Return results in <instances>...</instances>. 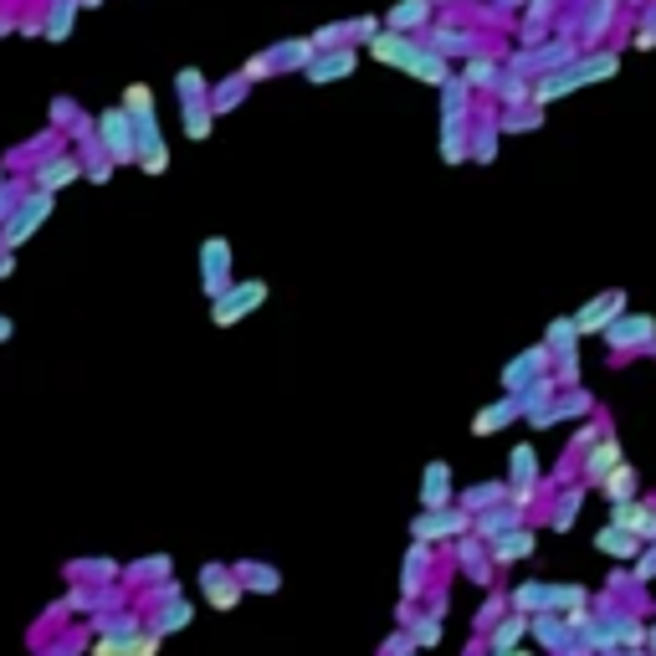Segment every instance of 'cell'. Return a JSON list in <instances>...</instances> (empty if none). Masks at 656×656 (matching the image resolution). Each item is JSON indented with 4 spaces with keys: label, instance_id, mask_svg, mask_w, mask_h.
<instances>
[{
    "label": "cell",
    "instance_id": "1",
    "mask_svg": "<svg viewBox=\"0 0 656 656\" xmlns=\"http://www.w3.org/2000/svg\"><path fill=\"white\" fill-rule=\"evenodd\" d=\"M370 51L380 57V62L410 72V77H421V83H431V87H446V83H452V72H446V57H437V51H431V41H405V36L385 32V36H374V41H370Z\"/></svg>",
    "mask_w": 656,
    "mask_h": 656
},
{
    "label": "cell",
    "instance_id": "2",
    "mask_svg": "<svg viewBox=\"0 0 656 656\" xmlns=\"http://www.w3.org/2000/svg\"><path fill=\"white\" fill-rule=\"evenodd\" d=\"M123 108H129V118H134V129H139V169L165 175V169H169V150H165L159 123H154V93H150V87H129V93H123Z\"/></svg>",
    "mask_w": 656,
    "mask_h": 656
},
{
    "label": "cell",
    "instance_id": "3",
    "mask_svg": "<svg viewBox=\"0 0 656 656\" xmlns=\"http://www.w3.org/2000/svg\"><path fill=\"white\" fill-rule=\"evenodd\" d=\"M616 72V57H585V62H574V68L554 72V77H544L539 87H534V103H549V98H564V93H574V87L595 83V77H610Z\"/></svg>",
    "mask_w": 656,
    "mask_h": 656
},
{
    "label": "cell",
    "instance_id": "4",
    "mask_svg": "<svg viewBox=\"0 0 656 656\" xmlns=\"http://www.w3.org/2000/svg\"><path fill=\"white\" fill-rule=\"evenodd\" d=\"M47 216H51V195H41V190H36L32 201H21V211H11L5 231H0V247H11V252H16L21 241H26V236H32Z\"/></svg>",
    "mask_w": 656,
    "mask_h": 656
},
{
    "label": "cell",
    "instance_id": "5",
    "mask_svg": "<svg viewBox=\"0 0 656 656\" xmlns=\"http://www.w3.org/2000/svg\"><path fill=\"white\" fill-rule=\"evenodd\" d=\"M267 303V283H236L226 298H216V308H211V319L226 329V323H236V319H247L252 308H262Z\"/></svg>",
    "mask_w": 656,
    "mask_h": 656
},
{
    "label": "cell",
    "instance_id": "6",
    "mask_svg": "<svg viewBox=\"0 0 656 656\" xmlns=\"http://www.w3.org/2000/svg\"><path fill=\"white\" fill-rule=\"evenodd\" d=\"M201 272H205V293H211V298H226V293H231V247H226L220 236H211L201 247Z\"/></svg>",
    "mask_w": 656,
    "mask_h": 656
},
{
    "label": "cell",
    "instance_id": "7",
    "mask_svg": "<svg viewBox=\"0 0 656 656\" xmlns=\"http://www.w3.org/2000/svg\"><path fill=\"white\" fill-rule=\"evenodd\" d=\"M103 139H108L114 159H134L139 129H134V118H129V108H108V114H103Z\"/></svg>",
    "mask_w": 656,
    "mask_h": 656
},
{
    "label": "cell",
    "instance_id": "8",
    "mask_svg": "<svg viewBox=\"0 0 656 656\" xmlns=\"http://www.w3.org/2000/svg\"><path fill=\"white\" fill-rule=\"evenodd\" d=\"M652 334H656V319L652 313H636V319H616L606 329V338H610V349H631V344H652Z\"/></svg>",
    "mask_w": 656,
    "mask_h": 656
},
{
    "label": "cell",
    "instance_id": "9",
    "mask_svg": "<svg viewBox=\"0 0 656 656\" xmlns=\"http://www.w3.org/2000/svg\"><path fill=\"white\" fill-rule=\"evenodd\" d=\"M616 313H621V293H610L600 303L580 308V313H574V329H580V334H606L610 323H616Z\"/></svg>",
    "mask_w": 656,
    "mask_h": 656
},
{
    "label": "cell",
    "instance_id": "10",
    "mask_svg": "<svg viewBox=\"0 0 656 656\" xmlns=\"http://www.w3.org/2000/svg\"><path fill=\"white\" fill-rule=\"evenodd\" d=\"M610 523L625 528V534H636V539H656V508H646V503H621Z\"/></svg>",
    "mask_w": 656,
    "mask_h": 656
},
{
    "label": "cell",
    "instance_id": "11",
    "mask_svg": "<svg viewBox=\"0 0 656 656\" xmlns=\"http://www.w3.org/2000/svg\"><path fill=\"white\" fill-rule=\"evenodd\" d=\"M467 528V518L462 513H446V508H437V513H426V518H416V539H452V534H462Z\"/></svg>",
    "mask_w": 656,
    "mask_h": 656
},
{
    "label": "cell",
    "instance_id": "12",
    "mask_svg": "<svg viewBox=\"0 0 656 656\" xmlns=\"http://www.w3.org/2000/svg\"><path fill=\"white\" fill-rule=\"evenodd\" d=\"M77 175H83V165L72 154H62V159H47V165L36 169V186H41V195H51L57 186H72Z\"/></svg>",
    "mask_w": 656,
    "mask_h": 656
},
{
    "label": "cell",
    "instance_id": "13",
    "mask_svg": "<svg viewBox=\"0 0 656 656\" xmlns=\"http://www.w3.org/2000/svg\"><path fill=\"white\" fill-rule=\"evenodd\" d=\"M344 72H354V51H323L308 62V83H334Z\"/></svg>",
    "mask_w": 656,
    "mask_h": 656
},
{
    "label": "cell",
    "instance_id": "14",
    "mask_svg": "<svg viewBox=\"0 0 656 656\" xmlns=\"http://www.w3.org/2000/svg\"><path fill=\"white\" fill-rule=\"evenodd\" d=\"M446 498H452V472H446V462H431V467H426V482H421V503L437 513Z\"/></svg>",
    "mask_w": 656,
    "mask_h": 656
},
{
    "label": "cell",
    "instance_id": "15",
    "mask_svg": "<svg viewBox=\"0 0 656 656\" xmlns=\"http://www.w3.org/2000/svg\"><path fill=\"white\" fill-rule=\"evenodd\" d=\"M201 580H205V589H211V606H216V610H231L236 600H241V585H236L231 574L220 580V570H216V564H211V570H205Z\"/></svg>",
    "mask_w": 656,
    "mask_h": 656
},
{
    "label": "cell",
    "instance_id": "16",
    "mask_svg": "<svg viewBox=\"0 0 656 656\" xmlns=\"http://www.w3.org/2000/svg\"><path fill=\"white\" fill-rule=\"evenodd\" d=\"M154 652H159V636H129V641L108 636L93 656H154Z\"/></svg>",
    "mask_w": 656,
    "mask_h": 656
},
{
    "label": "cell",
    "instance_id": "17",
    "mask_svg": "<svg viewBox=\"0 0 656 656\" xmlns=\"http://www.w3.org/2000/svg\"><path fill=\"white\" fill-rule=\"evenodd\" d=\"M600 549H606L610 559H636V549H641V539L636 534H625V528H616V523H610V528H600Z\"/></svg>",
    "mask_w": 656,
    "mask_h": 656
},
{
    "label": "cell",
    "instance_id": "18",
    "mask_svg": "<svg viewBox=\"0 0 656 656\" xmlns=\"http://www.w3.org/2000/svg\"><path fill=\"white\" fill-rule=\"evenodd\" d=\"M616 467H621V446H616V441H600V446L589 452V482H606Z\"/></svg>",
    "mask_w": 656,
    "mask_h": 656
},
{
    "label": "cell",
    "instance_id": "19",
    "mask_svg": "<svg viewBox=\"0 0 656 656\" xmlns=\"http://www.w3.org/2000/svg\"><path fill=\"white\" fill-rule=\"evenodd\" d=\"M554 595H559L554 585H523V589H513V606L518 610H554Z\"/></svg>",
    "mask_w": 656,
    "mask_h": 656
},
{
    "label": "cell",
    "instance_id": "20",
    "mask_svg": "<svg viewBox=\"0 0 656 656\" xmlns=\"http://www.w3.org/2000/svg\"><path fill=\"white\" fill-rule=\"evenodd\" d=\"M513 416H518V401H498V405H488V410L472 421V431H477V437H488V431H498V426L513 421Z\"/></svg>",
    "mask_w": 656,
    "mask_h": 656
},
{
    "label": "cell",
    "instance_id": "21",
    "mask_svg": "<svg viewBox=\"0 0 656 656\" xmlns=\"http://www.w3.org/2000/svg\"><path fill=\"white\" fill-rule=\"evenodd\" d=\"M534 554V534L528 528H518V534H508V539H498V564H508V559H528Z\"/></svg>",
    "mask_w": 656,
    "mask_h": 656
},
{
    "label": "cell",
    "instance_id": "22",
    "mask_svg": "<svg viewBox=\"0 0 656 656\" xmlns=\"http://www.w3.org/2000/svg\"><path fill=\"white\" fill-rule=\"evenodd\" d=\"M426 16H431V0H405V5L390 11V32H405V26H416Z\"/></svg>",
    "mask_w": 656,
    "mask_h": 656
},
{
    "label": "cell",
    "instance_id": "23",
    "mask_svg": "<svg viewBox=\"0 0 656 656\" xmlns=\"http://www.w3.org/2000/svg\"><path fill=\"white\" fill-rule=\"evenodd\" d=\"M72 11H77V0H51V16H47V36L51 41H62L72 32Z\"/></svg>",
    "mask_w": 656,
    "mask_h": 656
},
{
    "label": "cell",
    "instance_id": "24",
    "mask_svg": "<svg viewBox=\"0 0 656 656\" xmlns=\"http://www.w3.org/2000/svg\"><path fill=\"white\" fill-rule=\"evenodd\" d=\"M631 488H636V472H631V467H616V472L606 477V498H610L616 508L631 503Z\"/></svg>",
    "mask_w": 656,
    "mask_h": 656
},
{
    "label": "cell",
    "instance_id": "25",
    "mask_svg": "<svg viewBox=\"0 0 656 656\" xmlns=\"http://www.w3.org/2000/svg\"><path fill=\"white\" fill-rule=\"evenodd\" d=\"M523 631H528V616H508V621L488 636V641H492V652H508V646H513V641H518Z\"/></svg>",
    "mask_w": 656,
    "mask_h": 656
},
{
    "label": "cell",
    "instance_id": "26",
    "mask_svg": "<svg viewBox=\"0 0 656 656\" xmlns=\"http://www.w3.org/2000/svg\"><path fill=\"white\" fill-rule=\"evenodd\" d=\"M513 482H518L523 498H528V488H534V452H528V446L513 452Z\"/></svg>",
    "mask_w": 656,
    "mask_h": 656
},
{
    "label": "cell",
    "instance_id": "27",
    "mask_svg": "<svg viewBox=\"0 0 656 656\" xmlns=\"http://www.w3.org/2000/svg\"><path fill=\"white\" fill-rule=\"evenodd\" d=\"M186 134H190V139H205V134H211V108H205V103H190Z\"/></svg>",
    "mask_w": 656,
    "mask_h": 656
},
{
    "label": "cell",
    "instance_id": "28",
    "mask_svg": "<svg viewBox=\"0 0 656 656\" xmlns=\"http://www.w3.org/2000/svg\"><path fill=\"white\" fill-rule=\"evenodd\" d=\"M574 334H580V329H574V319H554V323H549V349H570Z\"/></svg>",
    "mask_w": 656,
    "mask_h": 656
},
{
    "label": "cell",
    "instance_id": "29",
    "mask_svg": "<svg viewBox=\"0 0 656 656\" xmlns=\"http://www.w3.org/2000/svg\"><path fill=\"white\" fill-rule=\"evenodd\" d=\"M564 636H570L564 621H554V616H544V621H539V641H544V646H564Z\"/></svg>",
    "mask_w": 656,
    "mask_h": 656
},
{
    "label": "cell",
    "instance_id": "30",
    "mask_svg": "<svg viewBox=\"0 0 656 656\" xmlns=\"http://www.w3.org/2000/svg\"><path fill=\"white\" fill-rule=\"evenodd\" d=\"M410 641H416V646H437V641H441V616H426V621L416 625V636H410Z\"/></svg>",
    "mask_w": 656,
    "mask_h": 656
},
{
    "label": "cell",
    "instance_id": "31",
    "mask_svg": "<svg viewBox=\"0 0 656 656\" xmlns=\"http://www.w3.org/2000/svg\"><path fill=\"white\" fill-rule=\"evenodd\" d=\"M241 580H247V585H257V589H277V570H257V564H247V570H241Z\"/></svg>",
    "mask_w": 656,
    "mask_h": 656
},
{
    "label": "cell",
    "instance_id": "32",
    "mask_svg": "<svg viewBox=\"0 0 656 656\" xmlns=\"http://www.w3.org/2000/svg\"><path fill=\"white\" fill-rule=\"evenodd\" d=\"M539 359H544L539 349L528 354V359H518V365H513V370H508V385H523V380H528V374H534V365H539Z\"/></svg>",
    "mask_w": 656,
    "mask_h": 656
},
{
    "label": "cell",
    "instance_id": "33",
    "mask_svg": "<svg viewBox=\"0 0 656 656\" xmlns=\"http://www.w3.org/2000/svg\"><path fill=\"white\" fill-rule=\"evenodd\" d=\"M503 488H477V492H467V508H482V503H492Z\"/></svg>",
    "mask_w": 656,
    "mask_h": 656
},
{
    "label": "cell",
    "instance_id": "34",
    "mask_svg": "<svg viewBox=\"0 0 656 656\" xmlns=\"http://www.w3.org/2000/svg\"><path fill=\"white\" fill-rule=\"evenodd\" d=\"M462 41H467V36H456V32H441V36H437V57H441V51H456V47H462Z\"/></svg>",
    "mask_w": 656,
    "mask_h": 656
},
{
    "label": "cell",
    "instance_id": "35",
    "mask_svg": "<svg viewBox=\"0 0 656 656\" xmlns=\"http://www.w3.org/2000/svg\"><path fill=\"white\" fill-rule=\"evenodd\" d=\"M467 77H477V87H488V77H492V62H477V68H467Z\"/></svg>",
    "mask_w": 656,
    "mask_h": 656
},
{
    "label": "cell",
    "instance_id": "36",
    "mask_svg": "<svg viewBox=\"0 0 656 656\" xmlns=\"http://www.w3.org/2000/svg\"><path fill=\"white\" fill-rule=\"evenodd\" d=\"M652 574H656V549H652V554H646V559H641V564H636V580H652Z\"/></svg>",
    "mask_w": 656,
    "mask_h": 656
},
{
    "label": "cell",
    "instance_id": "37",
    "mask_svg": "<svg viewBox=\"0 0 656 656\" xmlns=\"http://www.w3.org/2000/svg\"><path fill=\"white\" fill-rule=\"evenodd\" d=\"M0 338H11V319H0Z\"/></svg>",
    "mask_w": 656,
    "mask_h": 656
},
{
    "label": "cell",
    "instance_id": "38",
    "mask_svg": "<svg viewBox=\"0 0 656 656\" xmlns=\"http://www.w3.org/2000/svg\"><path fill=\"white\" fill-rule=\"evenodd\" d=\"M498 656H523V652H498Z\"/></svg>",
    "mask_w": 656,
    "mask_h": 656
}]
</instances>
